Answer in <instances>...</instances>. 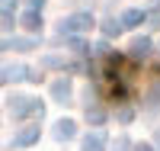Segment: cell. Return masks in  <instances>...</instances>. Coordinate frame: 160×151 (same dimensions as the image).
Returning a JSON list of instances; mask_svg holds the SVG:
<instances>
[{
	"label": "cell",
	"instance_id": "1",
	"mask_svg": "<svg viewBox=\"0 0 160 151\" xmlns=\"http://www.w3.org/2000/svg\"><path fill=\"white\" fill-rule=\"evenodd\" d=\"M90 26H93V16H90V13H80V16H71L68 23H64V29H80V32H83V29H90Z\"/></svg>",
	"mask_w": 160,
	"mask_h": 151
},
{
	"label": "cell",
	"instance_id": "2",
	"mask_svg": "<svg viewBox=\"0 0 160 151\" xmlns=\"http://www.w3.org/2000/svg\"><path fill=\"white\" fill-rule=\"evenodd\" d=\"M22 26H26V29H38V26H42L38 13H35V10H26V13H22Z\"/></svg>",
	"mask_w": 160,
	"mask_h": 151
},
{
	"label": "cell",
	"instance_id": "3",
	"mask_svg": "<svg viewBox=\"0 0 160 151\" xmlns=\"http://www.w3.org/2000/svg\"><path fill=\"white\" fill-rule=\"evenodd\" d=\"M141 19H144V10H125V16H122L125 26H138Z\"/></svg>",
	"mask_w": 160,
	"mask_h": 151
},
{
	"label": "cell",
	"instance_id": "4",
	"mask_svg": "<svg viewBox=\"0 0 160 151\" xmlns=\"http://www.w3.org/2000/svg\"><path fill=\"white\" fill-rule=\"evenodd\" d=\"M58 138H71V135H74V122H68V119H64V122H58Z\"/></svg>",
	"mask_w": 160,
	"mask_h": 151
},
{
	"label": "cell",
	"instance_id": "5",
	"mask_svg": "<svg viewBox=\"0 0 160 151\" xmlns=\"http://www.w3.org/2000/svg\"><path fill=\"white\" fill-rule=\"evenodd\" d=\"M148 48H151L148 39H135V42H131V55H148Z\"/></svg>",
	"mask_w": 160,
	"mask_h": 151
},
{
	"label": "cell",
	"instance_id": "6",
	"mask_svg": "<svg viewBox=\"0 0 160 151\" xmlns=\"http://www.w3.org/2000/svg\"><path fill=\"white\" fill-rule=\"evenodd\" d=\"M83 151H102V142L96 138V135H90V138L83 142Z\"/></svg>",
	"mask_w": 160,
	"mask_h": 151
},
{
	"label": "cell",
	"instance_id": "7",
	"mask_svg": "<svg viewBox=\"0 0 160 151\" xmlns=\"http://www.w3.org/2000/svg\"><path fill=\"white\" fill-rule=\"evenodd\" d=\"M10 26H13V19H10V13H7V10H0V29H3V32H7V29H10Z\"/></svg>",
	"mask_w": 160,
	"mask_h": 151
},
{
	"label": "cell",
	"instance_id": "8",
	"mask_svg": "<svg viewBox=\"0 0 160 151\" xmlns=\"http://www.w3.org/2000/svg\"><path fill=\"white\" fill-rule=\"evenodd\" d=\"M55 93L61 97V103H68V100H64V97H68V84H55Z\"/></svg>",
	"mask_w": 160,
	"mask_h": 151
},
{
	"label": "cell",
	"instance_id": "9",
	"mask_svg": "<svg viewBox=\"0 0 160 151\" xmlns=\"http://www.w3.org/2000/svg\"><path fill=\"white\" fill-rule=\"evenodd\" d=\"M19 142H35V129H29V132H22V135H19Z\"/></svg>",
	"mask_w": 160,
	"mask_h": 151
},
{
	"label": "cell",
	"instance_id": "10",
	"mask_svg": "<svg viewBox=\"0 0 160 151\" xmlns=\"http://www.w3.org/2000/svg\"><path fill=\"white\" fill-rule=\"evenodd\" d=\"M13 3H16V0H0V7H3V10H10Z\"/></svg>",
	"mask_w": 160,
	"mask_h": 151
},
{
	"label": "cell",
	"instance_id": "11",
	"mask_svg": "<svg viewBox=\"0 0 160 151\" xmlns=\"http://www.w3.org/2000/svg\"><path fill=\"white\" fill-rule=\"evenodd\" d=\"M42 3H45V0H32V7H35V10H38V7H42Z\"/></svg>",
	"mask_w": 160,
	"mask_h": 151
},
{
	"label": "cell",
	"instance_id": "12",
	"mask_svg": "<svg viewBox=\"0 0 160 151\" xmlns=\"http://www.w3.org/2000/svg\"><path fill=\"white\" fill-rule=\"evenodd\" d=\"M138 151H151V148H138Z\"/></svg>",
	"mask_w": 160,
	"mask_h": 151
}]
</instances>
